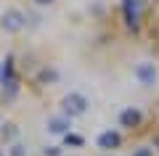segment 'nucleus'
<instances>
[{
    "mask_svg": "<svg viewBox=\"0 0 159 156\" xmlns=\"http://www.w3.org/2000/svg\"><path fill=\"white\" fill-rule=\"evenodd\" d=\"M64 111H66V117H80V114L88 111V98L82 93H69L66 98H64Z\"/></svg>",
    "mask_w": 159,
    "mask_h": 156,
    "instance_id": "nucleus-1",
    "label": "nucleus"
},
{
    "mask_svg": "<svg viewBox=\"0 0 159 156\" xmlns=\"http://www.w3.org/2000/svg\"><path fill=\"white\" fill-rule=\"evenodd\" d=\"M24 24H27V19H24V13L19 8H8L0 16V27L6 29V32H19V29H24Z\"/></svg>",
    "mask_w": 159,
    "mask_h": 156,
    "instance_id": "nucleus-2",
    "label": "nucleus"
},
{
    "mask_svg": "<svg viewBox=\"0 0 159 156\" xmlns=\"http://www.w3.org/2000/svg\"><path fill=\"white\" fill-rule=\"evenodd\" d=\"M157 66H154L151 61H141L135 66V79L138 82L143 85V87H154V85H157Z\"/></svg>",
    "mask_w": 159,
    "mask_h": 156,
    "instance_id": "nucleus-3",
    "label": "nucleus"
},
{
    "mask_svg": "<svg viewBox=\"0 0 159 156\" xmlns=\"http://www.w3.org/2000/svg\"><path fill=\"white\" fill-rule=\"evenodd\" d=\"M125 19H127V27L130 29H138V21H141L138 0H125Z\"/></svg>",
    "mask_w": 159,
    "mask_h": 156,
    "instance_id": "nucleus-4",
    "label": "nucleus"
},
{
    "mask_svg": "<svg viewBox=\"0 0 159 156\" xmlns=\"http://www.w3.org/2000/svg\"><path fill=\"white\" fill-rule=\"evenodd\" d=\"M69 117H51L48 119V132H53V135H66L69 132Z\"/></svg>",
    "mask_w": 159,
    "mask_h": 156,
    "instance_id": "nucleus-5",
    "label": "nucleus"
},
{
    "mask_svg": "<svg viewBox=\"0 0 159 156\" xmlns=\"http://www.w3.org/2000/svg\"><path fill=\"white\" fill-rule=\"evenodd\" d=\"M119 124L127 127V130L138 127V124H141V111H138V109H125V111L119 114Z\"/></svg>",
    "mask_w": 159,
    "mask_h": 156,
    "instance_id": "nucleus-6",
    "label": "nucleus"
},
{
    "mask_svg": "<svg viewBox=\"0 0 159 156\" xmlns=\"http://www.w3.org/2000/svg\"><path fill=\"white\" fill-rule=\"evenodd\" d=\"M0 82L3 87L16 90V74H13V58H6V66H3V74H0Z\"/></svg>",
    "mask_w": 159,
    "mask_h": 156,
    "instance_id": "nucleus-7",
    "label": "nucleus"
},
{
    "mask_svg": "<svg viewBox=\"0 0 159 156\" xmlns=\"http://www.w3.org/2000/svg\"><path fill=\"white\" fill-rule=\"evenodd\" d=\"M98 145H101V148H117L119 145V132H111V130L103 132L101 138H98Z\"/></svg>",
    "mask_w": 159,
    "mask_h": 156,
    "instance_id": "nucleus-8",
    "label": "nucleus"
},
{
    "mask_svg": "<svg viewBox=\"0 0 159 156\" xmlns=\"http://www.w3.org/2000/svg\"><path fill=\"white\" fill-rule=\"evenodd\" d=\"M66 145H82V138H80V135L66 132Z\"/></svg>",
    "mask_w": 159,
    "mask_h": 156,
    "instance_id": "nucleus-9",
    "label": "nucleus"
},
{
    "mask_svg": "<svg viewBox=\"0 0 159 156\" xmlns=\"http://www.w3.org/2000/svg\"><path fill=\"white\" fill-rule=\"evenodd\" d=\"M151 154H154V151L143 145V148H138V151H135V154H133V156H151Z\"/></svg>",
    "mask_w": 159,
    "mask_h": 156,
    "instance_id": "nucleus-10",
    "label": "nucleus"
},
{
    "mask_svg": "<svg viewBox=\"0 0 159 156\" xmlns=\"http://www.w3.org/2000/svg\"><path fill=\"white\" fill-rule=\"evenodd\" d=\"M45 156H58V148H56V145H51V148H45Z\"/></svg>",
    "mask_w": 159,
    "mask_h": 156,
    "instance_id": "nucleus-11",
    "label": "nucleus"
},
{
    "mask_svg": "<svg viewBox=\"0 0 159 156\" xmlns=\"http://www.w3.org/2000/svg\"><path fill=\"white\" fill-rule=\"evenodd\" d=\"M11 154H13V156H24V148H21V145H13Z\"/></svg>",
    "mask_w": 159,
    "mask_h": 156,
    "instance_id": "nucleus-12",
    "label": "nucleus"
},
{
    "mask_svg": "<svg viewBox=\"0 0 159 156\" xmlns=\"http://www.w3.org/2000/svg\"><path fill=\"white\" fill-rule=\"evenodd\" d=\"M37 6H48V3H53V0H34Z\"/></svg>",
    "mask_w": 159,
    "mask_h": 156,
    "instance_id": "nucleus-13",
    "label": "nucleus"
},
{
    "mask_svg": "<svg viewBox=\"0 0 159 156\" xmlns=\"http://www.w3.org/2000/svg\"><path fill=\"white\" fill-rule=\"evenodd\" d=\"M0 156H3V154H0Z\"/></svg>",
    "mask_w": 159,
    "mask_h": 156,
    "instance_id": "nucleus-14",
    "label": "nucleus"
}]
</instances>
